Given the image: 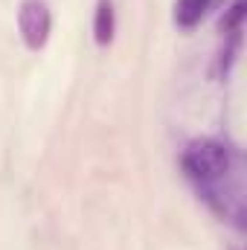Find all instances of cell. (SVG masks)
Returning <instances> with one entry per match:
<instances>
[{"instance_id":"obj_1","label":"cell","mask_w":247,"mask_h":250,"mask_svg":"<svg viewBox=\"0 0 247 250\" xmlns=\"http://www.w3.org/2000/svg\"><path fill=\"white\" fill-rule=\"evenodd\" d=\"M181 169L198 195L221 215L230 218L236 227H245V198L242 189L230 181L239 172V151L215 137L192 140L181 154Z\"/></svg>"},{"instance_id":"obj_2","label":"cell","mask_w":247,"mask_h":250,"mask_svg":"<svg viewBox=\"0 0 247 250\" xmlns=\"http://www.w3.org/2000/svg\"><path fill=\"white\" fill-rule=\"evenodd\" d=\"M18 32L26 50H44L53 35V9L47 0H21L18 6Z\"/></svg>"},{"instance_id":"obj_3","label":"cell","mask_w":247,"mask_h":250,"mask_svg":"<svg viewBox=\"0 0 247 250\" xmlns=\"http://www.w3.org/2000/svg\"><path fill=\"white\" fill-rule=\"evenodd\" d=\"M117 32V9L114 0H96V12H93V41L99 47H108L114 41Z\"/></svg>"},{"instance_id":"obj_4","label":"cell","mask_w":247,"mask_h":250,"mask_svg":"<svg viewBox=\"0 0 247 250\" xmlns=\"http://www.w3.org/2000/svg\"><path fill=\"white\" fill-rule=\"evenodd\" d=\"M215 6H218V0H178L175 3V23L181 29H195Z\"/></svg>"},{"instance_id":"obj_5","label":"cell","mask_w":247,"mask_h":250,"mask_svg":"<svg viewBox=\"0 0 247 250\" xmlns=\"http://www.w3.org/2000/svg\"><path fill=\"white\" fill-rule=\"evenodd\" d=\"M242 21H245V0H233L230 6H227V12L221 15V23H218V29L227 35V32H239L242 29Z\"/></svg>"}]
</instances>
